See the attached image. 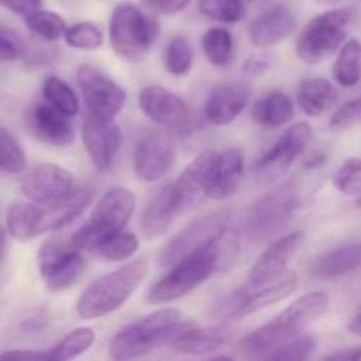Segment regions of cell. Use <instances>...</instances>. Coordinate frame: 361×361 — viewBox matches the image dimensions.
Segmentation results:
<instances>
[{
	"instance_id": "cell-17",
	"label": "cell",
	"mask_w": 361,
	"mask_h": 361,
	"mask_svg": "<svg viewBox=\"0 0 361 361\" xmlns=\"http://www.w3.org/2000/svg\"><path fill=\"white\" fill-rule=\"evenodd\" d=\"M175 162V147L162 134L148 133L136 141L133 152V168L141 182H159L171 171Z\"/></svg>"
},
{
	"instance_id": "cell-38",
	"label": "cell",
	"mask_w": 361,
	"mask_h": 361,
	"mask_svg": "<svg viewBox=\"0 0 361 361\" xmlns=\"http://www.w3.org/2000/svg\"><path fill=\"white\" fill-rule=\"evenodd\" d=\"M27 169V155L16 137L0 127V171L7 175H20Z\"/></svg>"
},
{
	"instance_id": "cell-46",
	"label": "cell",
	"mask_w": 361,
	"mask_h": 361,
	"mask_svg": "<svg viewBox=\"0 0 361 361\" xmlns=\"http://www.w3.org/2000/svg\"><path fill=\"white\" fill-rule=\"evenodd\" d=\"M190 2L192 0H147L152 9L157 11V13L168 14V16H175V14L185 11Z\"/></svg>"
},
{
	"instance_id": "cell-31",
	"label": "cell",
	"mask_w": 361,
	"mask_h": 361,
	"mask_svg": "<svg viewBox=\"0 0 361 361\" xmlns=\"http://www.w3.org/2000/svg\"><path fill=\"white\" fill-rule=\"evenodd\" d=\"M334 80L341 87L353 88L361 81V41L349 39L338 49V56L334 63Z\"/></svg>"
},
{
	"instance_id": "cell-18",
	"label": "cell",
	"mask_w": 361,
	"mask_h": 361,
	"mask_svg": "<svg viewBox=\"0 0 361 361\" xmlns=\"http://www.w3.org/2000/svg\"><path fill=\"white\" fill-rule=\"evenodd\" d=\"M217 159L219 152H203L183 169L182 175L176 178V182H173L182 214L200 207L203 201L210 197Z\"/></svg>"
},
{
	"instance_id": "cell-42",
	"label": "cell",
	"mask_w": 361,
	"mask_h": 361,
	"mask_svg": "<svg viewBox=\"0 0 361 361\" xmlns=\"http://www.w3.org/2000/svg\"><path fill=\"white\" fill-rule=\"evenodd\" d=\"M331 182H334L335 189L344 196H361V159H345Z\"/></svg>"
},
{
	"instance_id": "cell-20",
	"label": "cell",
	"mask_w": 361,
	"mask_h": 361,
	"mask_svg": "<svg viewBox=\"0 0 361 361\" xmlns=\"http://www.w3.org/2000/svg\"><path fill=\"white\" fill-rule=\"evenodd\" d=\"M250 90L243 81L222 83L208 94L203 111L208 123L224 127L235 122L249 104Z\"/></svg>"
},
{
	"instance_id": "cell-45",
	"label": "cell",
	"mask_w": 361,
	"mask_h": 361,
	"mask_svg": "<svg viewBox=\"0 0 361 361\" xmlns=\"http://www.w3.org/2000/svg\"><path fill=\"white\" fill-rule=\"evenodd\" d=\"M271 60L274 59H271V55H268V53H252V55L247 56L245 62H243V74L249 78L261 76V74H264L271 67Z\"/></svg>"
},
{
	"instance_id": "cell-48",
	"label": "cell",
	"mask_w": 361,
	"mask_h": 361,
	"mask_svg": "<svg viewBox=\"0 0 361 361\" xmlns=\"http://www.w3.org/2000/svg\"><path fill=\"white\" fill-rule=\"evenodd\" d=\"M0 358H27V360H48V353L41 351H4Z\"/></svg>"
},
{
	"instance_id": "cell-2",
	"label": "cell",
	"mask_w": 361,
	"mask_h": 361,
	"mask_svg": "<svg viewBox=\"0 0 361 361\" xmlns=\"http://www.w3.org/2000/svg\"><path fill=\"white\" fill-rule=\"evenodd\" d=\"M330 307V296L323 291L302 295L295 303L263 326L250 331L240 342V353L250 358H264L281 345L300 337L317 317L323 316Z\"/></svg>"
},
{
	"instance_id": "cell-22",
	"label": "cell",
	"mask_w": 361,
	"mask_h": 361,
	"mask_svg": "<svg viewBox=\"0 0 361 361\" xmlns=\"http://www.w3.org/2000/svg\"><path fill=\"white\" fill-rule=\"evenodd\" d=\"M296 25H298L296 16L288 6L279 4V6L270 7L250 25V44L256 48H270V46L279 44L295 32Z\"/></svg>"
},
{
	"instance_id": "cell-51",
	"label": "cell",
	"mask_w": 361,
	"mask_h": 361,
	"mask_svg": "<svg viewBox=\"0 0 361 361\" xmlns=\"http://www.w3.org/2000/svg\"><path fill=\"white\" fill-rule=\"evenodd\" d=\"M7 235H9V231H6V229H4V228H0V263H2L4 256H6Z\"/></svg>"
},
{
	"instance_id": "cell-12",
	"label": "cell",
	"mask_w": 361,
	"mask_h": 361,
	"mask_svg": "<svg viewBox=\"0 0 361 361\" xmlns=\"http://www.w3.org/2000/svg\"><path fill=\"white\" fill-rule=\"evenodd\" d=\"M228 224H231V212L229 210L212 212V214L196 219L166 243V247L157 256L159 267H171L182 257L189 256L190 252L210 242Z\"/></svg>"
},
{
	"instance_id": "cell-11",
	"label": "cell",
	"mask_w": 361,
	"mask_h": 361,
	"mask_svg": "<svg viewBox=\"0 0 361 361\" xmlns=\"http://www.w3.org/2000/svg\"><path fill=\"white\" fill-rule=\"evenodd\" d=\"M310 137H312V127L307 122H298L286 129L282 136L257 159L254 166V176L257 182H274L284 175L309 147Z\"/></svg>"
},
{
	"instance_id": "cell-15",
	"label": "cell",
	"mask_w": 361,
	"mask_h": 361,
	"mask_svg": "<svg viewBox=\"0 0 361 361\" xmlns=\"http://www.w3.org/2000/svg\"><path fill=\"white\" fill-rule=\"evenodd\" d=\"M81 140L94 168L102 173L109 171L122 145L120 127L113 120L87 113L81 127Z\"/></svg>"
},
{
	"instance_id": "cell-9",
	"label": "cell",
	"mask_w": 361,
	"mask_h": 361,
	"mask_svg": "<svg viewBox=\"0 0 361 361\" xmlns=\"http://www.w3.org/2000/svg\"><path fill=\"white\" fill-rule=\"evenodd\" d=\"M298 275L295 271H286L267 284H245L215 302L210 314L219 321L243 319L291 296L298 288Z\"/></svg>"
},
{
	"instance_id": "cell-25",
	"label": "cell",
	"mask_w": 361,
	"mask_h": 361,
	"mask_svg": "<svg viewBox=\"0 0 361 361\" xmlns=\"http://www.w3.org/2000/svg\"><path fill=\"white\" fill-rule=\"evenodd\" d=\"M361 268V242H348L314 257L309 274L317 279H337Z\"/></svg>"
},
{
	"instance_id": "cell-34",
	"label": "cell",
	"mask_w": 361,
	"mask_h": 361,
	"mask_svg": "<svg viewBox=\"0 0 361 361\" xmlns=\"http://www.w3.org/2000/svg\"><path fill=\"white\" fill-rule=\"evenodd\" d=\"M42 95L46 102L60 113L67 115L69 118L80 113V99L74 94L73 88L59 76H48L42 83Z\"/></svg>"
},
{
	"instance_id": "cell-41",
	"label": "cell",
	"mask_w": 361,
	"mask_h": 361,
	"mask_svg": "<svg viewBox=\"0 0 361 361\" xmlns=\"http://www.w3.org/2000/svg\"><path fill=\"white\" fill-rule=\"evenodd\" d=\"M66 44L74 49H81V51H92V49L101 48L102 44V32L97 25L90 23V21H83V23H76L69 27L63 34Z\"/></svg>"
},
{
	"instance_id": "cell-13",
	"label": "cell",
	"mask_w": 361,
	"mask_h": 361,
	"mask_svg": "<svg viewBox=\"0 0 361 361\" xmlns=\"http://www.w3.org/2000/svg\"><path fill=\"white\" fill-rule=\"evenodd\" d=\"M76 78L88 113L113 120L122 111L127 101V92L108 74L97 67L85 63L78 67Z\"/></svg>"
},
{
	"instance_id": "cell-19",
	"label": "cell",
	"mask_w": 361,
	"mask_h": 361,
	"mask_svg": "<svg viewBox=\"0 0 361 361\" xmlns=\"http://www.w3.org/2000/svg\"><path fill=\"white\" fill-rule=\"evenodd\" d=\"M305 242V233L295 231L289 235L281 236L275 240L259 257L249 274V286H261L274 279L281 277L288 271V264L291 257L300 250L302 243Z\"/></svg>"
},
{
	"instance_id": "cell-10",
	"label": "cell",
	"mask_w": 361,
	"mask_h": 361,
	"mask_svg": "<svg viewBox=\"0 0 361 361\" xmlns=\"http://www.w3.org/2000/svg\"><path fill=\"white\" fill-rule=\"evenodd\" d=\"M83 250L78 249L73 238L53 236L46 240L37 252L39 274L44 286L53 293H60L76 284L85 268Z\"/></svg>"
},
{
	"instance_id": "cell-4",
	"label": "cell",
	"mask_w": 361,
	"mask_h": 361,
	"mask_svg": "<svg viewBox=\"0 0 361 361\" xmlns=\"http://www.w3.org/2000/svg\"><path fill=\"white\" fill-rule=\"evenodd\" d=\"M147 275V259H136L95 279L78 298V314L83 319H97L122 309Z\"/></svg>"
},
{
	"instance_id": "cell-50",
	"label": "cell",
	"mask_w": 361,
	"mask_h": 361,
	"mask_svg": "<svg viewBox=\"0 0 361 361\" xmlns=\"http://www.w3.org/2000/svg\"><path fill=\"white\" fill-rule=\"evenodd\" d=\"M348 330L351 331L353 335H356V337H361V310H360V312H356L355 317L349 321Z\"/></svg>"
},
{
	"instance_id": "cell-26",
	"label": "cell",
	"mask_w": 361,
	"mask_h": 361,
	"mask_svg": "<svg viewBox=\"0 0 361 361\" xmlns=\"http://www.w3.org/2000/svg\"><path fill=\"white\" fill-rule=\"evenodd\" d=\"M229 338H231V330L224 326L194 328L192 324H189L173 338L169 348L180 355L204 356L228 344Z\"/></svg>"
},
{
	"instance_id": "cell-53",
	"label": "cell",
	"mask_w": 361,
	"mask_h": 361,
	"mask_svg": "<svg viewBox=\"0 0 361 361\" xmlns=\"http://www.w3.org/2000/svg\"><path fill=\"white\" fill-rule=\"evenodd\" d=\"M319 6H337L338 2H342V0H316Z\"/></svg>"
},
{
	"instance_id": "cell-39",
	"label": "cell",
	"mask_w": 361,
	"mask_h": 361,
	"mask_svg": "<svg viewBox=\"0 0 361 361\" xmlns=\"http://www.w3.org/2000/svg\"><path fill=\"white\" fill-rule=\"evenodd\" d=\"M137 247H140V240L134 233L120 231L115 236L106 240L99 247L97 252L99 256L108 261H127L137 252Z\"/></svg>"
},
{
	"instance_id": "cell-29",
	"label": "cell",
	"mask_w": 361,
	"mask_h": 361,
	"mask_svg": "<svg viewBox=\"0 0 361 361\" xmlns=\"http://www.w3.org/2000/svg\"><path fill=\"white\" fill-rule=\"evenodd\" d=\"M295 116V104L291 97L282 90H271L257 99L252 108V118L264 129H279L291 122Z\"/></svg>"
},
{
	"instance_id": "cell-47",
	"label": "cell",
	"mask_w": 361,
	"mask_h": 361,
	"mask_svg": "<svg viewBox=\"0 0 361 361\" xmlns=\"http://www.w3.org/2000/svg\"><path fill=\"white\" fill-rule=\"evenodd\" d=\"M0 6L6 7L7 11L20 16H27V14L39 11L42 7V0H0Z\"/></svg>"
},
{
	"instance_id": "cell-16",
	"label": "cell",
	"mask_w": 361,
	"mask_h": 361,
	"mask_svg": "<svg viewBox=\"0 0 361 361\" xmlns=\"http://www.w3.org/2000/svg\"><path fill=\"white\" fill-rule=\"evenodd\" d=\"M141 111L148 120L171 130H187L190 127V109L187 102L175 92L159 85L145 87L137 95Z\"/></svg>"
},
{
	"instance_id": "cell-33",
	"label": "cell",
	"mask_w": 361,
	"mask_h": 361,
	"mask_svg": "<svg viewBox=\"0 0 361 361\" xmlns=\"http://www.w3.org/2000/svg\"><path fill=\"white\" fill-rule=\"evenodd\" d=\"M95 341V334L92 328L81 326L67 334L62 341L56 342L48 353V360L67 361L74 360L87 353Z\"/></svg>"
},
{
	"instance_id": "cell-3",
	"label": "cell",
	"mask_w": 361,
	"mask_h": 361,
	"mask_svg": "<svg viewBox=\"0 0 361 361\" xmlns=\"http://www.w3.org/2000/svg\"><path fill=\"white\" fill-rule=\"evenodd\" d=\"M190 323L176 309H159L148 316L127 324L113 337L109 344V356L113 360H134L148 353L169 345L173 338L185 330Z\"/></svg>"
},
{
	"instance_id": "cell-1",
	"label": "cell",
	"mask_w": 361,
	"mask_h": 361,
	"mask_svg": "<svg viewBox=\"0 0 361 361\" xmlns=\"http://www.w3.org/2000/svg\"><path fill=\"white\" fill-rule=\"evenodd\" d=\"M238 252L240 236L236 229L228 224L210 242L171 264L168 274L150 288L147 302L152 305H164L190 295L215 274L228 270L238 257Z\"/></svg>"
},
{
	"instance_id": "cell-23",
	"label": "cell",
	"mask_w": 361,
	"mask_h": 361,
	"mask_svg": "<svg viewBox=\"0 0 361 361\" xmlns=\"http://www.w3.org/2000/svg\"><path fill=\"white\" fill-rule=\"evenodd\" d=\"M94 200V187L81 185L74 189L73 194L66 200L53 204H41V214H39V235L44 233L59 231L63 226L71 224L74 219L80 217L85 208Z\"/></svg>"
},
{
	"instance_id": "cell-24",
	"label": "cell",
	"mask_w": 361,
	"mask_h": 361,
	"mask_svg": "<svg viewBox=\"0 0 361 361\" xmlns=\"http://www.w3.org/2000/svg\"><path fill=\"white\" fill-rule=\"evenodd\" d=\"M180 214H182V208L176 197L175 185L168 183L145 207L143 215H141V233L148 240L159 238L171 228Z\"/></svg>"
},
{
	"instance_id": "cell-37",
	"label": "cell",
	"mask_w": 361,
	"mask_h": 361,
	"mask_svg": "<svg viewBox=\"0 0 361 361\" xmlns=\"http://www.w3.org/2000/svg\"><path fill=\"white\" fill-rule=\"evenodd\" d=\"M194 49L189 39L175 35L164 49V67L173 76H183L192 69Z\"/></svg>"
},
{
	"instance_id": "cell-27",
	"label": "cell",
	"mask_w": 361,
	"mask_h": 361,
	"mask_svg": "<svg viewBox=\"0 0 361 361\" xmlns=\"http://www.w3.org/2000/svg\"><path fill=\"white\" fill-rule=\"evenodd\" d=\"M243 168H245V161H243L242 150L228 148L224 152H219L214 183H212L210 190V200L224 201L235 196L240 182H242Z\"/></svg>"
},
{
	"instance_id": "cell-8",
	"label": "cell",
	"mask_w": 361,
	"mask_h": 361,
	"mask_svg": "<svg viewBox=\"0 0 361 361\" xmlns=\"http://www.w3.org/2000/svg\"><path fill=\"white\" fill-rule=\"evenodd\" d=\"M159 32L157 20L133 2L118 4L109 18V44L120 59L129 62H137L150 51Z\"/></svg>"
},
{
	"instance_id": "cell-52",
	"label": "cell",
	"mask_w": 361,
	"mask_h": 361,
	"mask_svg": "<svg viewBox=\"0 0 361 361\" xmlns=\"http://www.w3.org/2000/svg\"><path fill=\"white\" fill-rule=\"evenodd\" d=\"M59 2L66 7H78L83 0H59Z\"/></svg>"
},
{
	"instance_id": "cell-14",
	"label": "cell",
	"mask_w": 361,
	"mask_h": 361,
	"mask_svg": "<svg viewBox=\"0 0 361 361\" xmlns=\"http://www.w3.org/2000/svg\"><path fill=\"white\" fill-rule=\"evenodd\" d=\"M76 189V180L69 169L56 164H39L21 180V192L37 204H53L66 200Z\"/></svg>"
},
{
	"instance_id": "cell-21",
	"label": "cell",
	"mask_w": 361,
	"mask_h": 361,
	"mask_svg": "<svg viewBox=\"0 0 361 361\" xmlns=\"http://www.w3.org/2000/svg\"><path fill=\"white\" fill-rule=\"evenodd\" d=\"M28 126L37 140L51 147H69L74 141V129L69 116L60 113L48 102L32 106L28 113Z\"/></svg>"
},
{
	"instance_id": "cell-44",
	"label": "cell",
	"mask_w": 361,
	"mask_h": 361,
	"mask_svg": "<svg viewBox=\"0 0 361 361\" xmlns=\"http://www.w3.org/2000/svg\"><path fill=\"white\" fill-rule=\"evenodd\" d=\"M25 44L9 28L0 27V62H11L23 56Z\"/></svg>"
},
{
	"instance_id": "cell-36",
	"label": "cell",
	"mask_w": 361,
	"mask_h": 361,
	"mask_svg": "<svg viewBox=\"0 0 361 361\" xmlns=\"http://www.w3.org/2000/svg\"><path fill=\"white\" fill-rule=\"evenodd\" d=\"M25 25L32 34L44 39V41H59L67 30L66 20L53 11H34V13L25 16Z\"/></svg>"
},
{
	"instance_id": "cell-32",
	"label": "cell",
	"mask_w": 361,
	"mask_h": 361,
	"mask_svg": "<svg viewBox=\"0 0 361 361\" xmlns=\"http://www.w3.org/2000/svg\"><path fill=\"white\" fill-rule=\"evenodd\" d=\"M201 48L208 62L215 67H228L235 56L233 35L224 27L208 28L201 39Z\"/></svg>"
},
{
	"instance_id": "cell-6",
	"label": "cell",
	"mask_w": 361,
	"mask_h": 361,
	"mask_svg": "<svg viewBox=\"0 0 361 361\" xmlns=\"http://www.w3.org/2000/svg\"><path fill=\"white\" fill-rule=\"evenodd\" d=\"M356 23L353 7H331L316 14L296 39V56L303 63L316 66L342 48Z\"/></svg>"
},
{
	"instance_id": "cell-30",
	"label": "cell",
	"mask_w": 361,
	"mask_h": 361,
	"mask_svg": "<svg viewBox=\"0 0 361 361\" xmlns=\"http://www.w3.org/2000/svg\"><path fill=\"white\" fill-rule=\"evenodd\" d=\"M39 214L41 204L23 203L18 201L13 203L7 210V231L18 242H28V240L39 236Z\"/></svg>"
},
{
	"instance_id": "cell-43",
	"label": "cell",
	"mask_w": 361,
	"mask_h": 361,
	"mask_svg": "<svg viewBox=\"0 0 361 361\" xmlns=\"http://www.w3.org/2000/svg\"><path fill=\"white\" fill-rule=\"evenodd\" d=\"M361 123V95L360 97L351 99L345 104H342L341 108L335 109L334 115L330 116V129L334 133H342V130H348L351 127Z\"/></svg>"
},
{
	"instance_id": "cell-40",
	"label": "cell",
	"mask_w": 361,
	"mask_h": 361,
	"mask_svg": "<svg viewBox=\"0 0 361 361\" xmlns=\"http://www.w3.org/2000/svg\"><path fill=\"white\" fill-rule=\"evenodd\" d=\"M317 351V338L314 335H300L293 338L288 344L281 345L279 349L271 351L270 355L264 356V360H277V361H302L309 360L316 355Z\"/></svg>"
},
{
	"instance_id": "cell-35",
	"label": "cell",
	"mask_w": 361,
	"mask_h": 361,
	"mask_svg": "<svg viewBox=\"0 0 361 361\" xmlns=\"http://www.w3.org/2000/svg\"><path fill=\"white\" fill-rule=\"evenodd\" d=\"M197 11L208 20L229 25L240 23L247 14L243 0H197Z\"/></svg>"
},
{
	"instance_id": "cell-5",
	"label": "cell",
	"mask_w": 361,
	"mask_h": 361,
	"mask_svg": "<svg viewBox=\"0 0 361 361\" xmlns=\"http://www.w3.org/2000/svg\"><path fill=\"white\" fill-rule=\"evenodd\" d=\"M305 180L293 178L268 192L250 208L245 233L254 242H263L279 235L293 221L307 200Z\"/></svg>"
},
{
	"instance_id": "cell-49",
	"label": "cell",
	"mask_w": 361,
	"mask_h": 361,
	"mask_svg": "<svg viewBox=\"0 0 361 361\" xmlns=\"http://www.w3.org/2000/svg\"><path fill=\"white\" fill-rule=\"evenodd\" d=\"M326 360H353V361H361V348L342 349V351L331 353V355L326 356Z\"/></svg>"
},
{
	"instance_id": "cell-28",
	"label": "cell",
	"mask_w": 361,
	"mask_h": 361,
	"mask_svg": "<svg viewBox=\"0 0 361 361\" xmlns=\"http://www.w3.org/2000/svg\"><path fill=\"white\" fill-rule=\"evenodd\" d=\"M337 101L338 90L335 88L334 83H330L324 78H309V80H303L298 87V94H296L298 108L307 116H312V118L330 111L337 104Z\"/></svg>"
},
{
	"instance_id": "cell-7",
	"label": "cell",
	"mask_w": 361,
	"mask_h": 361,
	"mask_svg": "<svg viewBox=\"0 0 361 361\" xmlns=\"http://www.w3.org/2000/svg\"><path fill=\"white\" fill-rule=\"evenodd\" d=\"M136 208V196L126 187L106 190L90 219L71 238L80 250H97L108 238L123 231Z\"/></svg>"
}]
</instances>
